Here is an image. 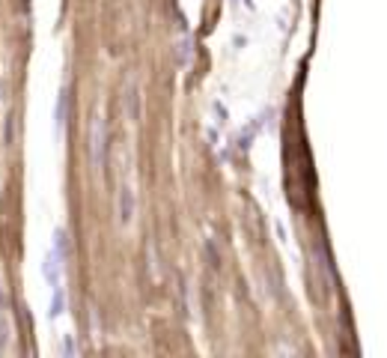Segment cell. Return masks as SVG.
<instances>
[]
</instances>
